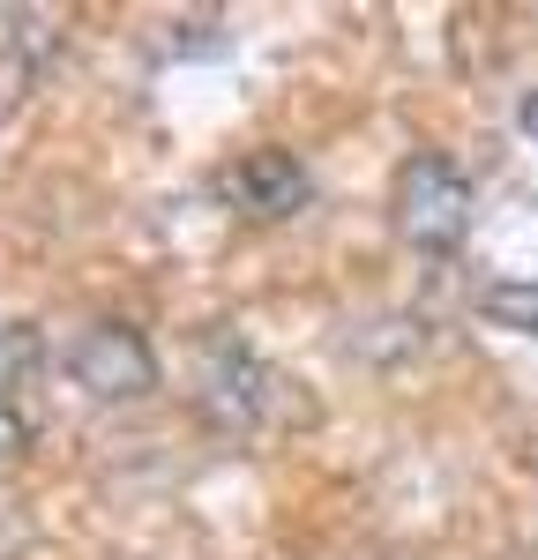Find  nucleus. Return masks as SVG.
<instances>
[{"mask_svg":"<svg viewBox=\"0 0 538 560\" xmlns=\"http://www.w3.org/2000/svg\"><path fill=\"white\" fill-rule=\"evenodd\" d=\"M397 232L411 240V247H426V255L464 247V232H471V179L456 173L442 150L404 158V173H397Z\"/></svg>","mask_w":538,"mask_h":560,"instance_id":"1","label":"nucleus"},{"mask_svg":"<svg viewBox=\"0 0 538 560\" xmlns=\"http://www.w3.org/2000/svg\"><path fill=\"white\" fill-rule=\"evenodd\" d=\"M68 374H75V388L105 396V404L113 396H150L157 388V351L142 345V329H128V322H97V329L75 337Z\"/></svg>","mask_w":538,"mask_h":560,"instance_id":"2","label":"nucleus"},{"mask_svg":"<svg viewBox=\"0 0 538 560\" xmlns=\"http://www.w3.org/2000/svg\"><path fill=\"white\" fill-rule=\"evenodd\" d=\"M218 187H224V202H239L247 217H292L314 195L307 165H300L292 150H247Z\"/></svg>","mask_w":538,"mask_h":560,"instance_id":"3","label":"nucleus"},{"mask_svg":"<svg viewBox=\"0 0 538 560\" xmlns=\"http://www.w3.org/2000/svg\"><path fill=\"white\" fill-rule=\"evenodd\" d=\"M479 314H487L493 329L538 337V284H487V292H479Z\"/></svg>","mask_w":538,"mask_h":560,"instance_id":"4","label":"nucleus"},{"mask_svg":"<svg viewBox=\"0 0 538 560\" xmlns=\"http://www.w3.org/2000/svg\"><path fill=\"white\" fill-rule=\"evenodd\" d=\"M31 359H38V345H31V329H0V388L15 382V374H23Z\"/></svg>","mask_w":538,"mask_h":560,"instance_id":"5","label":"nucleus"},{"mask_svg":"<svg viewBox=\"0 0 538 560\" xmlns=\"http://www.w3.org/2000/svg\"><path fill=\"white\" fill-rule=\"evenodd\" d=\"M23 441H31V433H23V419L0 404V464H15V456H23Z\"/></svg>","mask_w":538,"mask_h":560,"instance_id":"6","label":"nucleus"},{"mask_svg":"<svg viewBox=\"0 0 538 560\" xmlns=\"http://www.w3.org/2000/svg\"><path fill=\"white\" fill-rule=\"evenodd\" d=\"M516 128L531 135V150H538V90H524V97H516Z\"/></svg>","mask_w":538,"mask_h":560,"instance_id":"7","label":"nucleus"}]
</instances>
